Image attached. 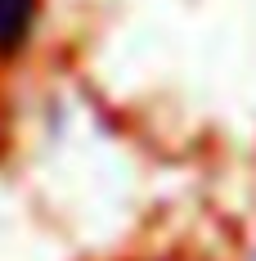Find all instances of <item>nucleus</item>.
I'll use <instances>...</instances> for the list:
<instances>
[{
    "label": "nucleus",
    "instance_id": "nucleus-1",
    "mask_svg": "<svg viewBox=\"0 0 256 261\" xmlns=\"http://www.w3.org/2000/svg\"><path fill=\"white\" fill-rule=\"evenodd\" d=\"M36 23V0H0V54H18Z\"/></svg>",
    "mask_w": 256,
    "mask_h": 261
}]
</instances>
